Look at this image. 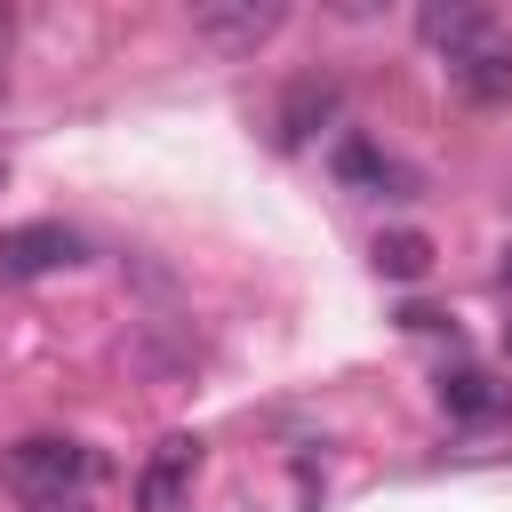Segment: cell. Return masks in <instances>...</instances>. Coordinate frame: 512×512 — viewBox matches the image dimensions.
I'll return each instance as SVG.
<instances>
[{
  "label": "cell",
  "instance_id": "obj_1",
  "mask_svg": "<svg viewBox=\"0 0 512 512\" xmlns=\"http://www.w3.org/2000/svg\"><path fill=\"white\" fill-rule=\"evenodd\" d=\"M8 480L24 488V504H32V496H88L96 456H88L80 440L40 432V440H16V448H8Z\"/></svg>",
  "mask_w": 512,
  "mask_h": 512
},
{
  "label": "cell",
  "instance_id": "obj_2",
  "mask_svg": "<svg viewBox=\"0 0 512 512\" xmlns=\"http://www.w3.org/2000/svg\"><path fill=\"white\" fill-rule=\"evenodd\" d=\"M280 24H288L280 0H208V8H192V40L208 56H256Z\"/></svg>",
  "mask_w": 512,
  "mask_h": 512
},
{
  "label": "cell",
  "instance_id": "obj_3",
  "mask_svg": "<svg viewBox=\"0 0 512 512\" xmlns=\"http://www.w3.org/2000/svg\"><path fill=\"white\" fill-rule=\"evenodd\" d=\"M192 472H200V440H192V432H168V440L144 456V472H136V512H184Z\"/></svg>",
  "mask_w": 512,
  "mask_h": 512
},
{
  "label": "cell",
  "instance_id": "obj_4",
  "mask_svg": "<svg viewBox=\"0 0 512 512\" xmlns=\"http://www.w3.org/2000/svg\"><path fill=\"white\" fill-rule=\"evenodd\" d=\"M504 24L488 16V8H472V0H424L416 8V40L440 56V64H456V56H472L480 40H496Z\"/></svg>",
  "mask_w": 512,
  "mask_h": 512
},
{
  "label": "cell",
  "instance_id": "obj_5",
  "mask_svg": "<svg viewBox=\"0 0 512 512\" xmlns=\"http://www.w3.org/2000/svg\"><path fill=\"white\" fill-rule=\"evenodd\" d=\"M64 264H80V240L64 224H16V232H0V272L8 280H40V272H64Z\"/></svg>",
  "mask_w": 512,
  "mask_h": 512
},
{
  "label": "cell",
  "instance_id": "obj_6",
  "mask_svg": "<svg viewBox=\"0 0 512 512\" xmlns=\"http://www.w3.org/2000/svg\"><path fill=\"white\" fill-rule=\"evenodd\" d=\"M448 88H456L472 112H496V104H512V40L496 32V40H480L472 56H456V64H448Z\"/></svg>",
  "mask_w": 512,
  "mask_h": 512
},
{
  "label": "cell",
  "instance_id": "obj_7",
  "mask_svg": "<svg viewBox=\"0 0 512 512\" xmlns=\"http://www.w3.org/2000/svg\"><path fill=\"white\" fill-rule=\"evenodd\" d=\"M336 176L352 192H376V200H416V168H400L392 152H376L368 136H344L336 144Z\"/></svg>",
  "mask_w": 512,
  "mask_h": 512
},
{
  "label": "cell",
  "instance_id": "obj_8",
  "mask_svg": "<svg viewBox=\"0 0 512 512\" xmlns=\"http://www.w3.org/2000/svg\"><path fill=\"white\" fill-rule=\"evenodd\" d=\"M328 120H336V88H328V80H296V88L280 96V112H272L280 144H304V136L328 128Z\"/></svg>",
  "mask_w": 512,
  "mask_h": 512
},
{
  "label": "cell",
  "instance_id": "obj_9",
  "mask_svg": "<svg viewBox=\"0 0 512 512\" xmlns=\"http://www.w3.org/2000/svg\"><path fill=\"white\" fill-rule=\"evenodd\" d=\"M440 408H448V416H464V424H488V416L504 408V392H496L480 368H456V376H440Z\"/></svg>",
  "mask_w": 512,
  "mask_h": 512
},
{
  "label": "cell",
  "instance_id": "obj_10",
  "mask_svg": "<svg viewBox=\"0 0 512 512\" xmlns=\"http://www.w3.org/2000/svg\"><path fill=\"white\" fill-rule=\"evenodd\" d=\"M376 272L384 280H424L432 272V240L424 232H384L376 240Z\"/></svg>",
  "mask_w": 512,
  "mask_h": 512
},
{
  "label": "cell",
  "instance_id": "obj_11",
  "mask_svg": "<svg viewBox=\"0 0 512 512\" xmlns=\"http://www.w3.org/2000/svg\"><path fill=\"white\" fill-rule=\"evenodd\" d=\"M24 512H88V496H32Z\"/></svg>",
  "mask_w": 512,
  "mask_h": 512
},
{
  "label": "cell",
  "instance_id": "obj_12",
  "mask_svg": "<svg viewBox=\"0 0 512 512\" xmlns=\"http://www.w3.org/2000/svg\"><path fill=\"white\" fill-rule=\"evenodd\" d=\"M8 40H16V16H8V8H0V56H8Z\"/></svg>",
  "mask_w": 512,
  "mask_h": 512
},
{
  "label": "cell",
  "instance_id": "obj_13",
  "mask_svg": "<svg viewBox=\"0 0 512 512\" xmlns=\"http://www.w3.org/2000/svg\"><path fill=\"white\" fill-rule=\"evenodd\" d=\"M504 280H512V256H504Z\"/></svg>",
  "mask_w": 512,
  "mask_h": 512
},
{
  "label": "cell",
  "instance_id": "obj_14",
  "mask_svg": "<svg viewBox=\"0 0 512 512\" xmlns=\"http://www.w3.org/2000/svg\"><path fill=\"white\" fill-rule=\"evenodd\" d=\"M504 200H512V184H504Z\"/></svg>",
  "mask_w": 512,
  "mask_h": 512
}]
</instances>
